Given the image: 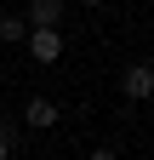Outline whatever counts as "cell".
<instances>
[{
	"label": "cell",
	"instance_id": "1",
	"mask_svg": "<svg viewBox=\"0 0 154 160\" xmlns=\"http://www.w3.org/2000/svg\"><path fill=\"white\" fill-rule=\"evenodd\" d=\"M120 97L126 103H143V97H154V63H131L120 74Z\"/></svg>",
	"mask_w": 154,
	"mask_h": 160
},
{
	"label": "cell",
	"instance_id": "2",
	"mask_svg": "<svg viewBox=\"0 0 154 160\" xmlns=\"http://www.w3.org/2000/svg\"><path fill=\"white\" fill-rule=\"evenodd\" d=\"M23 46H29L34 63H57V57H63V34H57V29H29Z\"/></svg>",
	"mask_w": 154,
	"mask_h": 160
},
{
	"label": "cell",
	"instance_id": "3",
	"mask_svg": "<svg viewBox=\"0 0 154 160\" xmlns=\"http://www.w3.org/2000/svg\"><path fill=\"white\" fill-rule=\"evenodd\" d=\"M23 23L29 29H57V23H63V0H29Z\"/></svg>",
	"mask_w": 154,
	"mask_h": 160
},
{
	"label": "cell",
	"instance_id": "4",
	"mask_svg": "<svg viewBox=\"0 0 154 160\" xmlns=\"http://www.w3.org/2000/svg\"><path fill=\"white\" fill-rule=\"evenodd\" d=\"M23 120H29L34 132H46V126H57V103H51V97H29V103H23Z\"/></svg>",
	"mask_w": 154,
	"mask_h": 160
},
{
	"label": "cell",
	"instance_id": "5",
	"mask_svg": "<svg viewBox=\"0 0 154 160\" xmlns=\"http://www.w3.org/2000/svg\"><path fill=\"white\" fill-rule=\"evenodd\" d=\"M23 34H29V23H23V17H12V12L0 17V40H23Z\"/></svg>",
	"mask_w": 154,
	"mask_h": 160
},
{
	"label": "cell",
	"instance_id": "6",
	"mask_svg": "<svg viewBox=\"0 0 154 160\" xmlns=\"http://www.w3.org/2000/svg\"><path fill=\"white\" fill-rule=\"evenodd\" d=\"M91 160H120V154H114V149H91Z\"/></svg>",
	"mask_w": 154,
	"mask_h": 160
},
{
	"label": "cell",
	"instance_id": "7",
	"mask_svg": "<svg viewBox=\"0 0 154 160\" xmlns=\"http://www.w3.org/2000/svg\"><path fill=\"white\" fill-rule=\"evenodd\" d=\"M6 154H12V137H6V132H0V160H6Z\"/></svg>",
	"mask_w": 154,
	"mask_h": 160
},
{
	"label": "cell",
	"instance_id": "8",
	"mask_svg": "<svg viewBox=\"0 0 154 160\" xmlns=\"http://www.w3.org/2000/svg\"><path fill=\"white\" fill-rule=\"evenodd\" d=\"M80 6H103V0H80Z\"/></svg>",
	"mask_w": 154,
	"mask_h": 160
}]
</instances>
